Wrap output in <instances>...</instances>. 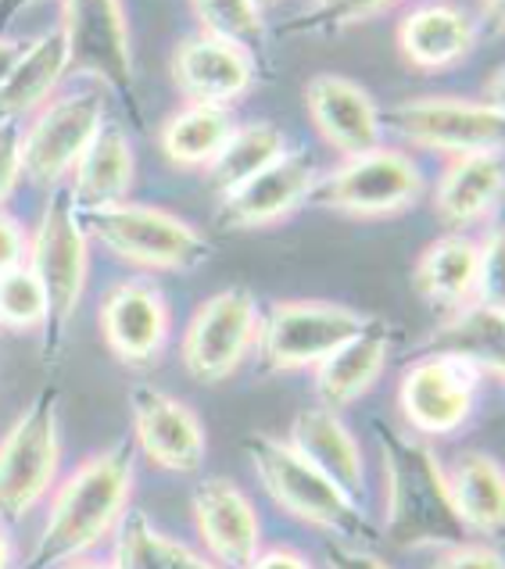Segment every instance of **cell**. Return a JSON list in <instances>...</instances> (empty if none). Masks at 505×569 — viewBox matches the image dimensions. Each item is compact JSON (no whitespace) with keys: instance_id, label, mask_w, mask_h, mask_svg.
<instances>
[{"instance_id":"obj_1","label":"cell","mask_w":505,"mask_h":569,"mask_svg":"<svg viewBox=\"0 0 505 569\" xmlns=\"http://www.w3.org/2000/svg\"><path fill=\"white\" fill-rule=\"evenodd\" d=\"M129 491H133V451L116 445L93 455L55 495L51 516L29 556V569H47L83 556L101 545L111 530H119Z\"/></svg>"},{"instance_id":"obj_2","label":"cell","mask_w":505,"mask_h":569,"mask_svg":"<svg viewBox=\"0 0 505 569\" xmlns=\"http://www.w3.org/2000/svg\"><path fill=\"white\" fill-rule=\"evenodd\" d=\"M384 448V491H387V533L402 548L419 545H463V523L448 501L445 466L430 445L377 430Z\"/></svg>"},{"instance_id":"obj_3","label":"cell","mask_w":505,"mask_h":569,"mask_svg":"<svg viewBox=\"0 0 505 569\" xmlns=\"http://www.w3.org/2000/svg\"><path fill=\"white\" fill-rule=\"evenodd\" d=\"M244 448H248V459L255 466L258 480H263L266 495L287 516H295L316 530L337 533V538H348V541L373 538V530L355 501L340 491L334 480L323 477L313 462L301 459L287 441H276L269 433H251Z\"/></svg>"},{"instance_id":"obj_4","label":"cell","mask_w":505,"mask_h":569,"mask_svg":"<svg viewBox=\"0 0 505 569\" xmlns=\"http://www.w3.org/2000/svg\"><path fill=\"white\" fill-rule=\"evenodd\" d=\"M90 237L122 258L151 272H184L208 258V240L172 211L151 204H111L90 211Z\"/></svg>"},{"instance_id":"obj_5","label":"cell","mask_w":505,"mask_h":569,"mask_svg":"<svg viewBox=\"0 0 505 569\" xmlns=\"http://www.w3.org/2000/svg\"><path fill=\"white\" fill-rule=\"evenodd\" d=\"M26 269L37 276L47 298V322L55 330L69 327L83 301L90 276V240L76 216L69 190H58L43 208V219L29 240Z\"/></svg>"},{"instance_id":"obj_6","label":"cell","mask_w":505,"mask_h":569,"mask_svg":"<svg viewBox=\"0 0 505 569\" xmlns=\"http://www.w3.org/2000/svg\"><path fill=\"white\" fill-rule=\"evenodd\" d=\"M366 327H369V319L358 316L348 305L280 301V305H273L266 322H258L255 345L266 369H276V372L316 369Z\"/></svg>"},{"instance_id":"obj_7","label":"cell","mask_w":505,"mask_h":569,"mask_svg":"<svg viewBox=\"0 0 505 569\" xmlns=\"http://www.w3.org/2000/svg\"><path fill=\"white\" fill-rule=\"evenodd\" d=\"M58 398L47 390L0 441V523L29 516L58 477Z\"/></svg>"},{"instance_id":"obj_8","label":"cell","mask_w":505,"mask_h":569,"mask_svg":"<svg viewBox=\"0 0 505 569\" xmlns=\"http://www.w3.org/2000/svg\"><path fill=\"white\" fill-rule=\"evenodd\" d=\"M423 193V176L409 154L395 148L366 151L348 158L337 172H330L319 187H313V198L319 208L340 211L351 219H384L398 216Z\"/></svg>"},{"instance_id":"obj_9","label":"cell","mask_w":505,"mask_h":569,"mask_svg":"<svg viewBox=\"0 0 505 569\" xmlns=\"http://www.w3.org/2000/svg\"><path fill=\"white\" fill-rule=\"evenodd\" d=\"M390 126L398 133L437 154L466 158L498 151L502 143V108L463 97H419L390 111Z\"/></svg>"},{"instance_id":"obj_10","label":"cell","mask_w":505,"mask_h":569,"mask_svg":"<svg viewBox=\"0 0 505 569\" xmlns=\"http://www.w3.org/2000/svg\"><path fill=\"white\" fill-rule=\"evenodd\" d=\"M255 337H258L255 298L240 287L219 290L187 322L184 348H179L184 351V369L198 383H219L230 372H237L244 355L255 348Z\"/></svg>"},{"instance_id":"obj_11","label":"cell","mask_w":505,"mask_h":569,"mask_svg":"<svg viewBox=\"0 0 505 569\" xmlns=\"http://www.w3.org/2000/svg\"><path fill=\"white\" fill-rule=\"evenodd\" d=\"M101 126L105 119L97 90H79L58 97V101H47L22 133V172L32 183H58L65 172L76 169V161L83 158Z\"/></svg>"},{"instance_id":"obj_12","label":"cell","mask_w":505,"mask_h":569,"mask_svg":"<svg viewBox=\"0 0 505 569\" xmlns=\"http://www.w3.org/2000/svg\"><path fill=\"white\" fill-rule=\"evenodd\" d=\"M61 37L69 47V72H87L101 83L126 90L133 83L126 8L116 0H76L61 4Z\"/></svg>"},{"instance_id":"obj_13","label":"cell","mask_w":505,"mask_h":569,"mask_svg":"<svg viewBox=\"0 0 505 569\" xmlns=\"http://www.w3.org/2000/svg\"><path fill=\"white\" fill-rule=\"evenodd\" d=\"M481 372L466 362L445 359V355H430L416 366L405 369L398 383V405L402 416L413 430L445 437L455 433L474 412Z\"/></svg>"},{"instance_id":"obj_14","label":"cell","mask_w":505,"mask_h":569,"mask_svg":"<svg viewBox=\"0 0 505 569\" xmlns=\"http://www.w3.org/2000/svg\"><path fill=\"white\" fill-rule=\"evenodd\" d=\"M129 405H133V433L140 451L166 473H198L208 448L198 412L151 383H137Z\"/></svg>"},{"instance_id":"obj_15","label":"cell","mask_w":505,"mask_h":569,"mask_svg":"<svg viewBox=\"0 0 505 569\" xmlns=\"http://www.w3.org/2000/svg\"><path fill=\"white\" fill-rule=\"evenodd\" d=\"M101 337L111 348L119 362L126 366H143L161 355L169 340V301L155 283L143 280H122L108 290V298L101 301Z\"/></svg>"},{"instance_id":"obj_16","label":"cell","mask_w":505,"mask_h":569,"mask_svg":"<svg viewBox=\"0 0 505 569\" xmlns=\"http://www.w3.org/2000/svg\"><path fill=\"white\" fill-rule=\"evenodd\" d=\"M305 104L319 137L330 143L340 158H358L380 148L384 119L377 101L351 83L348 76H316L305 87Z\"/></svg>"},{"instance_id":"obj_17","label":"cell","mask_w":505,"mask_h":569,"mask_svg":"<svg viewBox=\"0 0 505 569\" xmlns=\"http://www.w3.org/2000/svg\"><path fill=\"white\" fill-rule=\"evenodd\" d=\"M194 523L222 566L248 569L263 545V523L251 498L234 480L211 477L194 487Z\"/></svg>"},{"instance_id":"obj_18","label":"cell","mask_w":505,"mask_h":569,"mask_svg":"<svg viewBox=\"0 0 505 569\" xmlns=\"http://www.w3.org/2000/svg\"><path fill=\"white\" fill-rule=\"evenodd\" d=\"M316 187V166L305 154H284L276 166L263 169L237 187L234 193H226L219 204V222L226 230H258V226H273L287 219L301 201H308V193Z\"/></svg>"},{"instance_id":"obj_19","label":"cell","mask_w":505,"mask_h":569,"mask_svg":"<svg viewBox=\"0 0 505 569\" xmlns=\"http://www.w3.org/2000/svg\"><path fill=\"white\" fill-rule=\"evenodd\" d=\"M172 83L187 97V104H219L226 108L244 97L255 83L251 54L211 37H190L172 54Z\"/></svg>"},{"instance_id":"obj_20","label":"cell","mask_w":505,"mask_h":569,"mask_svg":"<svg viewBox=\"0 0 505 569\" xmlns=\"http://www.w3.org/2000/svg\"><path fill=\"white\" fill-rule=\"evenodd\" d=\"M416 295L445 316L484 298V243L469 237H442L427 243L413 269Z\"/></svg>"},{"instance_id":"obj_21","label":"cell","mask_w":505,"mask_h":569,"mask_svg":"<svg viewBox=\"0 0 505 569\" xmlns=\"http://www.w3.org/2000/svg\"><path fill=\"white\" fill-rule=\"evenodd\" d=\"M395 40L413 69L442 72L474 51L477 22L452 4H423L398 22Z\"/></svg>"},{"instance_id":"obj_22","label":"cell","mask_w":505,"mask_h":569,"mask_svg":"<svg viewBox=\"0 0 505 569\" xmlns=\"http://www.w3.org/2000/svg\"><path fill=\"white\" fill-rule=\"evenodd\" d=\"M287 445L295 448L301 459L313 462L323 477L334 480L351 501L363 495V487H366L363 451H358L355 437L348 433L345 422L337 419V412H330V409L298 412Z\"/></svg>"},{"instance_id":"obj_23","label":"cell","mask_w":505,"mask_h":569,"mask_svg":"<svg viewBox=\"0 0 505 569\" xmlns=\"http://www.w3.org/2000/svg\"><path fill=\"white\" fill-rule=\"evenodd\" d=\"M502 187H505V176H502L498 151L452 158L448 169L442 172V180H437L434 211L445 226L459 230V226L481 222L484 216H492V208L502 198Z\"/></svg>"},{"instance_id":"obj_24","label":"cell","mask_w":505,"mask_h":569,"mask_svg":"<svg viewBox=\"0 0 505 569\" xmlns=\"http://www.w3.org/2000/svg\"><path fill=\"white\" fill-rule=\"evenodd\" d=\"M65 72H69V47H65L61 29L55 26L51 32L22 47L19 61L8 72L4 87H0V122H14L29 111H40L51 101Z\"/></svg>"},{"instance_id":"obj_25","label":"cell","mask_w":505,"mask_h":569,"mask_svg":"<svg viewBox=\"0 0 505 569\" xmlns=\"http://www.w3.org/2000/svg\"><path fill=\"white\" fill-rule=\"evenodd\" d=\"M387 355H390V337L377 322H369L363 333L351 337L348 345H340L327 362L316 366V390L323 398V409L337 412L363 398L380 380Z\"/></svg>"},{"instance_id":"obj_26","label":"cell","mask_w":505,"mask_h":569,"mask_svg":"<svg viewBox=\"0 0 505 569\" xmlns=\"http://www.w3.org/2000/svg\"><path fill=\"white\" fill-rule=\"evenodd\" d=\"M72 204H83L90 211L122 204L129 183H133V151L129 140L122 137L119 126H101L97 137L90 140V148L72 169Z\"/></svg>"},{"instance_id":"obj_27","label":"cell","mask_w":505,"mask_h":569,"mask_svg":"<svg viewBox=\"0 0 505 569\" xmlns=\"http://www.w3.org/2000/svg\"><path fill=\"white\" fill-rule=\"evenodd\" d=\"M448 501L459 516L463 530H477L492 538L502 527L505 516V480L502 466L484 451H466L445 469Z\"/></svg>"},{"instance_id":"obj_28","label":"cell","mask_w":505,"mask_h":569,"mask_svg":"<svg viewBox=\"0 0 505 569\" xmlns=\"http://www.w3.org/2000/svg\"><path fill=\"white\" fill-rule=\"evenodd\" d=\"M434 355H445V359L474 366L481 377L502 372V301H474L459 308V312L445 316L442 330L430 340Z\"/></svg>"},{"instance_id":"obj_29","label":"cell","mask_w":505,"mask_h":569,"mask_svg":"<svg viewBox=\"0 0 505 569\" xmlns=\"http://www.w3.org/2000/svg\"><path fill=\"white\" fill-rule=\"evenodd\" d=\"M237 119L219 104H184L161 126V154L179 169H208L234 137Z\"/></svg>"},{"instance_id":"obj_30","label":"cell","mask_w":505,"mask_h":569,"mask_svg":"<svg viewBox=\"0 0 505 569\" xmlns=\"http://www.w3.org/2000/svg\"><path fill=\"white\" fill-rule=\"evenodd\" d=\"M284 154H287L284 133L276 126H269V122L237 126L234 137L226 140V148L219 151V158L208 166V180L226 198V193H234L237 187L255 180L263 169L276 166Z\"/></svg>"},{"instance_id":"obj_31","label":"cell","mask_w":505,"mask_h":569,"mask_svg":"<svg viewBox=\"0 0 505 569\" xmlns=\"http://www.w3.org/2000/svg\"><path fill=\"white\" fill-rule=\"evenodd\" d=\"M194 19L201 26V37L230 43L248 54L266 37V11L251 0H216V4H190Z\"/></svg>"},{"instance_id":"obj_32","label":"cell","mask_w":505,"mask_h":569,"mask_svg":"<svg viewBox=\"0 0 505 569\" xmlns=\"http://www.w3.org/2000/svg\"><path fill=\"white\" fill-rule=\"evenodd\" d=\"M0 327L14 333H29L47 327V298L26 266L0 276Z\"/></svg>"},{"instance_id":"obj_33","label":"cell","mask_w":505,"mask_h":569,"mask_svg":"<svg viewBox=\"0 0 505 569\" xmlns=\"http://www.w3.org/2000/svg\"><path fill=\"white\" fill-rule=\"evenodd\" d=\"M111 569H169L166 562V538L151 527L143 512H126L119 523L116 562Z\"/></svg>"},{"instance_id":"obj_34","label":"cell","mask_w":505,"mask_h":569,"mask_svg":"<svg viewBox=\"0 0 505 569\" xmlns=\"http://www.w3.org/2000/svg\"><path fill=\"white\" fill-rule=\"evenodd\" d=\"M22 133L14 129V122H0V204L8 201V193L14 190L22 176Z\"/></svg>"},{"instance_id":"obj_35","label":"cell","mask_w":505,"mask_h":569,"mask_svg":"<svg viewBox=\"0 0 505 569\" xmlns=\"http://www.w3.org/2000/svg\"><path fill=\"white\" fill-rule=\"evenodd\" d=\"M437 569H502V556L487 545H452L442 559H437Z\"/></svg>"},{"instance_id":"obj_36","label":"cell","mask_w":505,"mask_h":569,"mask_svg":"<svg viewBox=\"0 0 505 569\" xmlns=\"http://www.w3.org/2000/svg\"><path fill=\"white\" fill-rule=\"evenodd\" d=\"M26 251H29V243H26V233L19 230V222L0 211V276L11 269H22Z\"/></svg>"},{"instance_id":"obj_37","label":"cell","mask_w":505,"mask_h":569,"mask_svg":"<svg viewBox=\"0 0 505 569\" xmlns=\"http://www.w3.org/2000/svg\"><path fill=\"white\" fill-rule=\"evenodd\" d=\"M330 569H387L377 556H369L363 548L334 545L330 548Z\"/></svg>"},{"instance_id":"obj_38","label":"cell","mask_w":505,"mask_h":569,"mask_svg":"<svg viewBox=\"0 0 505 569\" xmlns=\"http://www.w3.org/2000/svg\"><path fill=\"white\" fill-rule=\"evenodd\" d=\"M248 569H313V562L290 548H273V551H263V556H255Z\"/></svg>"},{"instance_id":"obj_39","label":"cell","mask_w":505,"mask_h":569,"mask_svg":"<svg viewBox=\"0 0 505 569\" xmlns=\"http://www.w3.org/2000/svg\"><path fill=\"white\" fill-rule=\"evenodd\" d=\"M166 562H169V569H216L208 559H201L194 548L179 545L172 538H166Z\"/></svg>"},{"instance_id":"obj_40","label":"cell","mask_w":505,"mask_h":569,"mask_svg":"<svg viewBox=\"0 0 505 569\" xmlns=\"http://www.w3.org/2000/svg\"><path fill=\"white\" fill-rule=\"evenodd\" d=\"M19 54H22V43H19V40L0 37V87H4V79H8V72L14 69V61H19Z\"/></svg>"},{"instance_id":"obj_41","label":"cell","mask_w":505,"mask_h":569,"mask_svg":"<svg viewBox=\"0 0 505 569\" xmlns=\"http://www.w3.org/2000/svg\"><path fill=\"white\" fill-rule=\"evenodd\" d=\"M0 569H11V541L4 538V530H0Z\"/></svg>"},{"instance_id":"obj_42","label":"cell","mask_w":505,"mask_h":569,"mask_svg":"<svg viewBox=\"0 0 505 569\" xmlns=\"http://www.w3.org/2000/svg\"><path fill=\"white\" fill-rule=\"evenodd\" d=\"M69 569H111V566H101V562H72Z\"/></svg>"}]
</instances>
